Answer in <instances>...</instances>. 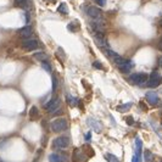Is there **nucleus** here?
I'll return each instance as SVG.
<instances>
[{"label":"nucleus","instance_id":"6","mask_svg":"<svg viewBox=\"0 0 162 162\" xmlns=\"http://www.w3.org/2000/svg\"><path fill=\"white\" fill-rule=\"evenodd\" d=\"M44 107L47 109L50 113H54L55 111L60 109V99H57V98L51 99L48 104H45V105H44Z\"/></svg>","mask_w":162,"mask_h":162},{"label":"nucleus","instance_id":"29","mask_svg":"<svg viewBox=\"0 0 162 162\" xmlns=\"http://www.w3.org/2000/svg\"><path fill=\"white\" fill-rule=\"evenodd\" d=\"M157 47H159V49H160L161 51H162V39L160 40V43H159V45H157Z\"/></svg>","mask_w":162,"mask_h":162},{"label":"nucleus","instance_id":"24","mask_svg":"<svg viewBox=\"0 0 162 162\" xmlns=\"http://www.w3.org/2000/svg\"><path fill=\"white\" fill-rule=\"evenodd\" d=\"M56 88H57V78L55 76H53V92H55Z\"/></svg>","mask_w":162,"mask_h":162},{"label":"nucleus","instance_id":"20","mask_svg":"<svg viewBox=\"0 0 162 162\" xmlns=\"http://www.w3.org/2000/svg\"><path fill=\"white\" fill-rule=\"evenodd\" d=\"M66 99H67V103H68L71 106H76V105H77V99L73 98L72 95L67 94V95H66Z\"/></svg>","mask_w":162,"mask_h":162},{"label":"nucleus","instance_id":"21","mask_svg":"<svg viewBox=\"0 0 162 162\" xmlns=\"http://www.w3.org/2000/svg\"><path fill=\"white\" fill-rule=\"evenodd\" d=\"M57 11H59V12H61V14H66V15H67V12H68L67 5H66L65 3L60 4V5H59V7H57Z\"/></svg>","mask_w":162,"mask_h":162},{"label":"nucleus","instance_id":"22","mask_svg":"<svg viewBox=\"0 0 162 162\" xmlns=\"http://www.w3.org/2000/svg\"><path fill=\"white\" fill-rule=\"evenodd\" d=\"M42 66H43V68H44L45 71H48V72H51V66H50L49 62L43 61V62H42Z\"/></svg>","mask_w":162,"mask_h":162},{"label":"nucleus","instance_id":"13","mask_svg":"<svg viewBox=\"0 0 162 162\" xmlns=\"http://www.w3.org/2000/svg\"><path fill=\"white\" fill-rule=\"evenodd\" d=\"M18 33L22 38H29L32 35V27L31 26H24L23 28L20 29Z\"/></svg>","mask_w":162,"mask_h":162},{"label":"nucleus","instance_id":"2","mask_svg":"<svg viewBox=\"0 0 162 162\" xmlns=\"http://www.w3.org/2000/svg\"><path fill=\"white\" fill-rule=\"evenodd\" d=\"M161 82H162L161 74L159 72H156V71H154V72L149 76L148 80H146V85L150 87V88H156V87H159V85L161 84Z\"/></svg>","mask_w":162,"mask_h":162},{"label":"nucleus","instance_id":"1","mask_svg":"<svg viewBox=\"0 0 162 162\" xmlns=\"http://www.w3.org/2000/svg\"><path fill=\"white\" fill-rule=\"evenodd\" d=\"M50 128H51V130L55 132V133L63 132L67 128V121H66V118H56L50 123Z\"/></svg>","mask_w":162,"mask_h":162},{"label":"nucleus","instance_id":"9","mask_svg":"<svg viewBox=\"0 0 162 162\" xmlns=\"http://www.w3.org/2000/svg\"><path fill=\"white\" fill-rule=\"evenodd\" d=\"M88 124H89V127H92V129H94L97 133H101V130H103V126H101V123L98 119H94L92 117H89L88 118Z\"/></svg>","mask_w":162,"mask_h":162},{"label":"nucleus","instance_id":"5","mask_svg":"<svg viewBox=\"0 0 162 162\" xmlns=\"http://www.w3.org/2000/svg\"><path fill=\"white\" fill-rule=\"evenodd\" d=\"M21 47L24 50H27V51H33V50H35L38 48V42H37V39L31 38V37H29V38H24V40L21 44Z\"/></svg>","mask_w":162,"mask_h":162},{"label":"nucleus","instance_id":"3","mask_svg":"<svg viewBox=\"0 0 162 162\" xmlns=\"http://www.w3.org/2000/svg\"><path fill=\"white\" fill-rule=\"evenodd\" d=\"M149 78V76L146 74V73H133L129 77V82L130 83H133L135 85H143L144 83H146V80H148Z\"/></svg>","mask_w":162,"mask_h":162},{"label":"nucleus","instance_id":"30","mask_svg":"<svg viewBox=\"0 0 162 162\" xmlns=\"http://www.w3.org/2000/svg\"><path fill=\"white\" fill-rule=\"evenodd\" d=\"M159 63H160V67L162 68V56L160 57V61H159Z\"/></svg>","mask_w":162,"mask_h":162},{"label":"nucleus","instance_id":"26","mask_svg":"<svg viewBox=\"0 0 162 162\" xmlns=\"http://www.w3.org/2000/svg\"><path fill=\"white\" fill-rule=\"evenodd\" d=\"M132 162H141V157H140V156L134 155L133 159H132Z\"/></svg>","mask_w":162,"mask_h":162},{"label":"nucleus","instance_id":"16","mask_svg":"<svg viewBox=\"0 0 162 162\" xmlns=\"http://www.w3.org/2000/svg\"><path fill=\"white\" fill-rule=\"evenodd\" d=\"M130 107H132V103H127V104H122V105L117 106L116 110H117L118 112H126V111H128Z\"/></svg>","mask_w":162,"mask_h":162},{"label":"nucleus","instance_id":"28","mask_svg":"<svg viewBox=\"0 0 162 162\" xmlns=\"http://www.w3.org/2000/svg\"><path fill=\"white\" fill-rule=\"evenodd\" d=\"M24 17H26V23L29 22V20H31V16H29V12H28V10L26 11V14H24Z\"/></svg>","mask_w":162,"mask_h":162},{"label":"nucleus","instance_id":"7","mask_svg":"<svg viewBox=\"0 0 162 162\" xmlns=\"http://www.w3.org/2000/svg\"><path fill=\"white\" fill-rule=\"evenodd\" d=\"M145 98L146 100H148V103L150 105H153V106H156V105H159L160 104V97L157 95V93H155V92H148L145 95Z\"/></svg>","mask_w":162,"mask_h":162},{"label":"nucleus","instance_id":"10","mask_svg":"<svg viewBox=\"0 0 162 162\" xmlns=\"http://www.w3.org/2000/svg\"><path fill=\"white\" fill-rule=\"evenodd\" d=\"M87 14H88V16H90L93 20H99L101 18V12H100V10L98 7H95V6H89L87 9Z\"/></svg>","mask_w":162,"mask_h":162},{"label":"nucleus","instance_id":"14","mask_svg":"<svg viewBox=\"0 0 162 162\" xmlns=\"http://www.w3.org/2000/svg\"><path fill=\"white\" fill-rule=\"evenodd\" d=\"M15 6L16 7H21L23 10H27L28 6H29V3H28V0H15Z\"/></svg>","mask_w":162,"mask_h":162},{"label":"nucleus","instance_id":"18","mask_svg":"<svg viewBox=\"0 0 162 162\" xmlns=\"http://www.w3.org/2000/svg\"><path fill=\"white\" fill-rule=\"evenodd\" d=\"M144 161L145 162H153L154 161V155L151 154V151H149V150L144 151Z\"/></svg>","mask_w":162,"mask_h":162},{"label":"nucleus","instance_id":"8","mask_svg":"<svg viewBox=\"0 0 162 162\" xmlns=\"http://www.w3.org/2000/svg\"><path fill=\"white\" fill-rule=\"evenodd\" d=\"M49 161L50 162H68V157L66 155L53 153L49 155Z\"/></svg>","mask_w":162,"mask_h":162},{"label":"nucleus","instance_id":"15","mask_svg":"<svg viewBox=\"0 0 162 162\" xmlns=\"http://www.w3.org/2000/svg\"><path fill=\"white\" fill-rule=\"evenodd\" d=\"M33 57L35 60H38V61H47V59H48V55L43 53V51H37V53H34L33 54Z\"/></svg>","mask_w":162,"mask_h":162},{"label":"nucleus","instance_id":"32","mask_svg":"<svg viewBox=\"0 0 162 162\" xmlns=\"http://www.w3.org/2000/svg\"><path fill=\"white\" fill-rule=\"evenodd\" d=\"M161 24H162V21H161Z\"/></svg>","mask_w":162,"mask_h":162},{"label":"nucleus","instance_id":"27","mask_svg":"<svg viewBox=\"0 0 162 162\" xmlns=\"http://www.w3.org/2000/svg\"><path fill=\"white\" fill-rule=\"evenodd\" d=\"M95 3H97L99 6H105L106 4V0H95Z\"/></svg>","mask_w":162,"mask_h":162},{"label":"nucleus","instance_id":"19","mask_svg":"<svg viewBox=\"0 0 162 162\" xmlns=\"http://www.w3.org/2000/svg\"><path fill=\"white\" fill-rule=\"evenodd\" d=\"M105 159L107 160L109 162H121L117 156H115V155H112V154H106V155H105Z\"/></svg>","mask_w":162,"mask_h":162},{"label":"nucleus","instance_id":"11","mask_svg":"<svg viewBox=\"0 0 162 162\" xmlns=\"http://www.w3.org/2000/svg\"><path fill=\"white\" fill-rule=\"evenodd\" d=\"M94 40H95V43H97L98 47H100L101 49H104V48L107 47V43H106V40H105V38H104L103 33H95Z\"/></svg>","mask_w":162,"mask_h":162},{"label":"nucleus","instance_id":"17","mask_svg":"<svg viewBox=\"0 0 162 162\" xmlns=\"http://www.w3.org/2000/svg\"><path fill=\"white\" fill-rule=\"evenodd\" d=\"M111 59H112L113 60V62L116 63V65H117V66H119V65H122L124 61H126V60L122 57V56H119V55L117 54V53H116L115 55H113V56L112 57H111Z\"/></svg>","mask_w":162,"mask_h":162},{"label":"nucleus","instance_id":"25","mask_svg":"<svg viewBox=\"0 0 162 162\" xmlns=\"http://www.w3.org/2000/svg\"><path fill=\"white\" fill-rule=\"evenodd\" d=\"M93 66H94L95 68H98V70H103V68H104V67H103V65H101V62H100V61H94Z\"/></svg>","mask_w":162,"mask_h":162},{"label":"nucleus","instance_id":"23","mask_svg":"<svg viewBox=\"0 0 162 162\" xmlns=\"http://www.w3.org/2000/svg\"><path fill=\"white\" fill-rule=\"evenodd\" d=\"M29 115H31L32 118H34L35 116H38V109L35 107V106H33V107L31 109V113H29Z\"/></svg>","mask_w":162,"mask_h":162},{"label":"nucleus","instance_id":"4","mask_svg":"<svg viewBox=\"0 0 162 162\" xmlns=\"http://www.w3.org/2000/svg\"><path fill=\"white\" fill-rule=\"evenodd\" d=\"M53 146L56 149H66L70 146V138L68 136H57V138H55L54 141H53Z\"/></svg>","mask_w":162,"mask_h":162},{"label":"nucleus","instance_id":"31","mask_svg":"<svg viewBox=\"0 0 162 162\" xmlns=\"http://www.w3.org/2000/svg\"><path fill=\"white\" fill-rule=\"evenodd\" d=\"M90 136H92V135H90V133H88V134H87V136H85V138H87V140H90Z\"/></svg>","mask_w":162,"mask_h":162},{"label":"nucleus","instance_id":"12","mask_svg":"<svg viewBox=\"0 0 162 162\" xmlns=\"http://www.w3.org/2000/svg\"><path fill=\"white\" fill-rule=\"evenodd\" d=\"M133 66H134L133 61H130V60H126V61H124L122 65H119V66H118V68H119L121 72L128 73V72H130V70L133 68Z\"/></svg>","mask_w":162,"mask_h":162}]
</instances>
